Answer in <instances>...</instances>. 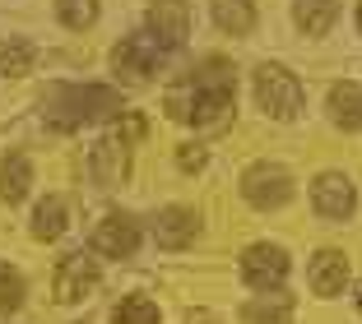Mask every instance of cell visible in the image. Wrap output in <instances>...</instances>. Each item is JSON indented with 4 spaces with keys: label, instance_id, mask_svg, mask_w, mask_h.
Here are the masks:
<instances>
[{
    "label": "cell",
    "instance_id": "cell-21",
    "mask_svg": "<svg viewBox=\"0 0 362 324\" xmlns=\"http://www.w3.org/2000/svg\"><path fill=\"white\" fill-rule=\"evenodd\" d=\"M33 70V47L23 42V37H5L0 42V74H10V79H19V74Z\"/></svg>",
    "mask_w": 362,
    "mask_h": 324
},
{
    "label": "cell",
    "instance_id": "cell-8",
    "mask_svg": "<svg viewBox=\"0 0 362 324\" xmlns=\"http://www.w3.org/2000/svg\"><path fill=\"white\" fill-rule=\"evenodd\" d=\"M353 204H358V190H353V181L344 176V172H320V176L311 181V209H316L320 218L344 222L353 213Z\"/></svg>",
    "mask_w": 362,
    "mask_h": 324
},
{
    "label": "cell",
    "instance_id": "cell-25",
    "mask_svg": "<svg viewBox=\"0 0 362 324\" xmlns=\"http://www.w3.org/2000/svg\"><path fill=\"white\" fill-rule=\"evenodd\" d=\"M186 324H223V320H218L214 311H191V315H186Z\"/></svg>",
    "mask_w": 362,
    "mask_h": 324
},
{
    "label": "cell",
    "instance_id": "cell-5",
    "mask_svg": "<svg viewBox=\"0 0 362 324\" xmlns=\"http://www.w3.org/2000/svg\"><path fill=\"white\" fill-rule=\"evenodd\" d=\"M163 56H168V47H163L158 37H121V42L112 47V65H117V74L126 79V84L153 79L158 65H163Z\"/></svg>",
    "mask_w": 362,
    "mask_h": 324
},
{
    "label": "cell",
    "instance_id": "cell-17",
    "mask_svg": "<svg viewBox=\"0 0 362 324\" xmlns=\"http://www.w3.org/2000/svg\"><path fill=\"white\" fill-rule=\"evenodd\" d=\"M65 222H70V204L61 195L37 199V209H33V236L37 241H56L65 232Z\"/></svg>",
    "mask_w": 362,
    "mask_h": 324
},
{
    "label": "cell",
    "instance_id": "cell-16",
    "mask_svg": "<svg viewBox=\"0 0 362 324\" xmlns=\"http://www.w3.org/2000/svg\"><path fill=\"white\" fill-rule=\"evenodd\" d=\"M293 19H298V28L307 37H320L339 19V0H293Z\"/></svg>",
    "mask_w": 362,
    "mask_h": 324
},
{
    "label": "cell",
    "instance_id": "cell-26",
    "mask_svg": "<svg viewBox=\"0 0 362 324\" xmlns=\"http://www.w3.org/2000/svg\"><path fill=\"white\" fill-rule=\"evenodd\" d=\"M358 311H362V282H358Z\"/></svg>",
    "mask_w": 362,
    "mask_h": 324
},
{
    "label": "cell",
    "instance_id": "cell-23",
    "mask_svg": "<svg viewBox=\"0 0 362 324\" xmlns=\"http://www.w3.org/2000/svg\"><path fill=\"white\" fill-rule=\"evenodd\" d=\"M117 324H158V306L149 296H126L117 306Z\"/></svg>",
    "mask_w": 362,
    "mask_h": 324
},
{
    "label": "cell",
    "instance_id": "cell-2",
    "mask_svg": "<svg viewBox=\"0 0 362 324\" xmlns=\"http://www.w3.org/2000/svg\"><path fill=\"white\" fill-rule=\"evenodd\" d=\"M172 116L200 130H223L233 121V84H204V79H186V88L168 97Z\"/></svg>",
    "mask_w": 362,
    "mask_h": 324
},
{
    "label": "cell",
    "instance_id": "cell-11",
    "mask_svg": "<svg viewBox=\"0 0 362 324\" xmlns=\"http://www.w3.org/2000/svg\"><path fill=\"white\" fill-rule=\"evenodd\" d=\"M195 232H200V213H195V209H181V204L163 209L158 222H153V236H158L163 251H181V246H191Z\"/></svg>",
    "mask_w": 362,
    "mask_h": 324
},
{
    "label": "cell",
    "instance_id": "cell-18",
    "mask_svg": "<svg viewBox=\"0 0 362 324\" xmlns=\"http://www.w3.org/2000/svg\"><path fill=\"white\" fill-rule=\"evenodd\" d=\"M214 23H218L228 37L251 32L256 28V0H214Z\"/></svg>",
    "mask_w": 362,
    "mask_h": 324
},
{
    "label": "cell",
    "instance_id": "cell-27",
    "mask_svg": "<svg viewBox=\"0 0 362 324\" xmlns=\"http://www.w3.org/2000/svg\"><path fill=\"white\" fill-rule=\"evenodd\" d=\"M358 32H362V5H358Z\"/></svg>",
    "mask_w": 362,
    "mask_h": 324
},
{
    "label": "cell",
    "instance_id": "cell-6",
    "mask_svg": "<svg viewBox=\"0 0 362 324\" xmlns=\"http://www.w3.org/2000/svg\"><path fill=\"white\" fill-rule=\"evenodd\" d=\"M98 282H103V269H98L93 255H65L61 264H56V278H52V292L56 301H88V296L98 292Z\"/></svg>",
    "mask_w": 362,
    "mask_h": 324
},
{
    "label": "cell",
    "instance_id": "cell-10",
    "mask_svg": "<svg viewBox=\"0 0 362 324\" xmlns=\"http://www.w3.org/2000/svg\"><path fill=\"white\" fill-rule=\"evenodd\" d=\"M93 251L98 255H107V260H130L135 255V246H139V227L126 218V213H112V218H103L93 227Z\"/></svg>",
    "mask_w": 362,
    "mask_h": 324
},
{
    "label": "cell",
    "instance_id": "cell-15",
    "mask_svg": "<svg viewBox=\"0 0 362 324\" xmlns=\"http://www.w3.org/2000/svg\"><path fill=\"white\" fill-rule=\"evenodd\" d=\"M33 186V157L28 153H5L0 162V199L5 204H19Z\"/></svg>",
    "mask_w": 362,
    "mask_h": 324
},
{
    "label": "cell",
    "instance_id": "cell-20",
    "mask_svg": "<svg viewBox=\"0 0 362 324\" xmlns=\"http://www.w3.org/2000/svg\"><path fill=\"white\" fill-rule=\"evenodd\" d=\"M23 296H28V282H23V273L14 269V264L0 260V315H10L23 306Z\"/></svg>",
    "mask_w": 362,
    "mask_h": 324
},
{
    "label": "cell",
    "instance_id": "cell-14",
    "mask_svg": "<svg viewBox=\"0 0 362 324\" xmlns=\"http://www.w3.org/2000/svg\"><path fill=\"white\" fill-rule=\"evenodd\" d=\"M325 112H330V121L339 130L358 135V130H362V88L349 84V79H339V84L330 88V97H325Z\"/></svg>",
    "mask_w": 362,
    "mask_h": 324
},
{
    "label": "cell",
    "instance_id": "cell-12",
    "mask_svg": "<svg viewBox=\"0 0 362 324\" xmlns=\"http://www.w3.org/2000/svg\"><path fill=\"white\" fill-rule=\"evenodd\" d=\"M186 28H191V14H186V0H153L149 5V32L158 37L163 47H177L181 37H186Z\"/></svg>",
    "mask_w": 362,
    "mask_h": 324
},
{
    "label": "cell",
    "instance_id": "cell-13",
    "mask_svg": "<svg viewBox=\"0 0 362 324\" xmlns=\"http://www.w3.org/2000/svg\"><path fill=\"white\" fill-rule=\"evenodd\" d=\"M307 278H311V292L316 296H339L344 282H349V255L344 251H316Z\"/></svg>",
    "mask_w": 362,
    "mask_h": 324
},
{
    "label": "cell",
    "instance_id": "cell-7",
    "mask_svg": "<svg viewBox=\"0 0 362 324\" xmlns=\"http://www.w3.org/2000/svg\"><path fill=\"white\" fill-rule=\"evenodd\" d=\"M242 278L256 287V292H279L288 282V255L279 251V246H269V241H260V246H251V251L242 255Z\"/></svg>",
    "mask_w": 362,
    "mask_h": 324
},
{
    "label": "cell",
    "instance_id": "cell-4",
    "mask_svg": "<svg viewBox=\"0 0 362 324\" xmlns=\"http://www.w3.org/2000/svg\"><path fill=\"white\" fill-rule=\"evenodd\" d=\"M242 195L251 209L269 213V209H284L293 199V172L279 167V162H256V167L242 172Z\"/></svg>",
    "mask_w": 362,
    "mask_h": 324
},
{
    "label": "cell",
    "instance_id": "cell-3",
    "mask_svg": "<svg viewBox=\"0 0 362 324\" xmlns=\"http://www.w3.org/2000/svg\"><path fill=\"white\" fill-rule=\"evenodd\" d=\"M256 102L265 116L274 121H293L302 112V84L298 74L284 70V65H260L256 70Z\"/></svg>",
    "mask_w": 362,
    "mask_h": 324
},
{
    "label": "cell",
    "instance_id": "cell-9",
    "mask_svg": "<svg viewBox=\"0 0 362 324\" xmlns=\"http://www.w3.org/2000/svg\"><path fill=\"white\" fill-rule=\"evenodd\" d=\"M93 181L98 186H121L126 181V172H130V139L121 135V130H107V139H98L93 144Z\"/></svg>",
    "mask_w": 362,
    "mask_h": 324
},
{
    "label": "cell",
    "instance_id": "cell-1",
    "mask_svg": "<svg viewBox=\"0 0 362 324\" xmlns=\"http://www.w3.org/2000/svg\"><path fill=\"white\" fill-rule=\"evenodd\" d=\"M52 130H79L84 121H117L126 112V97L107 84H56L42 102Z\"/></svg>",
    "mask_w": 362,
    "mask_h": 324
},
{
    "label": "cell",
    "instance_id": "cell-19",
    "mask_svg": "<svg viewBox=\"0 0 362 324\" xmlns=\"http://www.w3.org/2000/svg\"><path fill=\"white\" fill-rule=\"evenodd\" d=\"M242 324H293V301L288 296H256L242 306Z\"/></svg>",
    "mask_w": 362,
    "mask_h": 324
},
{
    "label": "cell",
    "instance_id": "cell-24",
    "mask_svg": "<svg viewBox=\"0 0 362 324\" xmlns=\"http://www.w3.org/2000/svg\"><path fill=\"white\" fill-rule=\"evenodd\" d=\"M181 167H186V172H200L204 167V144H181Z\"/></svg>",
    "mask_w": 362,
    "mask_h": 324
},
{
    "label": "cell",
    "instance_id": "cell-22",
    "mask_svg": "<svg viewBox=\"0 0 362 324\" xmlns=\"http://www.w3.org/2000/svg\"><path fill=\"white\" fill-rule=\"evenodd\" d=\"M56 19H61L65 28L84 32V28L98 23V0H56Z\"/></svg>",
    "mask_w": 362,
    "mask_h": 324
}]
</instances>
